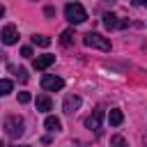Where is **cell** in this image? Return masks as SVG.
<instances>
[{"mask_svg":"<svg viewBox=\"0 0 147 147\" xmlns=\"http://www.w3.org/2000/svg\"><path fill=\"white\" fill-rule=\"evenodd\" d=\"M142 145H145V147H147V136H142Z\"/></svg>","mask_w":147,"mask_h":147,"instance_id":"obj_22","label":"cell"},{"mask_svg":"<svg viewBox=\"0 0 147 147\" xmlns=\"http://www.w3.org/2000/svg\"><path fill=\"white\" fill-rule=\"evenodd\" d=\"M64 18H67L69 23L78 25V23L87 21V11H85V7H83L80 2H69V5L64 7Z\"/></svg>","mask_w":147,"mask_h":147,"instance_id":"obj_1","label":"cell"},{"mask_svg":"<svg viewBox=\"0 0 147 147\" xmlns=\"http://www.w3.org/2000/svg\"><path fill=\"white\" fill-rule=\"evenodd\" d=\"M113 2H115V0H106V5H113Z\"/></svg>","mask_w":147,"mask_h":147,"instance_id":"obj_23","label":"cell"},{"mask_svg":"<svg viewBox=\"0 0 147 147\" xmlns=\"http://www.w3.org/2000/svg\"><path fill=\"white\" fill-rule=\"evenodd\" d=\"M9 69H11V71L18 76V80H21V83H25V80H28V71H25L23 67H18V69H16V67H9Z\"/></svg>","mask_w":147,"mask_h":147,"instance_id":"obj_15","label":"cell"},{"mask_svg":"<svg viewBox=\"0 0 147 147\" xmlns=\"http://www.w3.org/2000/svg\"><path fill=\"white\" fill-rule=\"evenodd\" d=\"M5 131H7L9 138H21V136H23V117L9 115V117L5 119Z\"/></svg>","mask_w":147,"mask_h":147,"instance_id":"obj_3","label":"cell"},{"mask_svg":"<svg viewBox=\"0 0 147 147\" xmlns=\"http://www.w3.org/2000/svg\"><path fill=\"white\" fill-rule=\"evenodd\" d=\"M18 101H21V103H30V101H32L30 92H18Z\"/></svg>","mask_w":147,"mask_h":147,"instance_id":"obj_18","label":"cell"},{"mask_svg":"<svg viewBox=\"0 0 147 147\" xmlns=\"http://www.w3.org/2000/svg\"><path fill=\"white\" fill-rule=\"evenodd\" d=\"M71 37H74V30H64V32H62V39H60L62 46H69V44H71Z\"/></svg>","mask_w":147,"mask_h":147,"instance_id":"obj_17","label":"cell"},{"mask_svg":"<svg viewBox=\"0 0 147 147\" xmlns=\"http://www.w3.org/2000/svg\"><path fill=\"white\" fill-rule=\"evenodd\" d=\"M11 90H14V83L7 80V78H2V80H0V96H7Z\"/></svg>","mask_w":147,"mask_h":147,"instance_id":"obj_13","label":"cell"},{"mask_svg":"<svg viewBox=\"0 0 147 147\" xmlns=\"http://www.w3.org/2000/svg\"><path fill=\"white\" fill-rule=\"evenodd\" d=\"M32 44H37V46H44V48H46V46L51 44V39H48L46 34H34V37H32Z\"/></svg>","mask_w":147,"mask_h":147,"instance_id":"obj_14","label":"cell"},{"mask_svg":"<svg viewBox=\"0 0 147 147\" xmlns=\"http://www.w3.org/2000/svg\"><path fill=\"white\" fill-rule=\"evenodd\" d=\"M136 7H147V0H133Z\"/></svg>","mask_w":147,"mask_h":147,"instance_id":"obj_20","label":"cell"},{"mask_svg":"<svg viewBox=\"0 0 147 147\" xmlns=\"http://www.w3.org/2000/svg\"><path fill=\"white\" fill-rule=\"evenodd\" d=\"M21 147H30V145H21Z\"/></svg>","mask_w":147,"mask_h":147,"instance_id":"obj_24","label":"cell"},{"mask_svg":"<svg viewBox=\"0 0 147 147\" xmlns=\"http://www.w3.org/2000/svg\"><path fill=\"white\" fill-rule=\"evenodd\" d=\"M41 87H44L46 92H57V90H62V87H64V80H62L60 76L44 74V76H41Z\"/></svg>","mask_w":147,"mask_h":147,"instance_id":"obj_4","label":"cell"},{"mask_svg":"<svg viewBox=\"0 0 147 147\" xmlns=\"http://www.w3.org/2000/svg\"><path fill=\"white\" fill-rule=\"evenodd\" d=\"M2 14H5V7H2V5H0V18H2Z\"/></svg>","mask_w":147,"mask_h":147,"instance_id":"obj_21","label":"cell"},{"mask_svg":"<svg viewBox=\"0 0 147 147\" xmlns=\"http://www.w3.org/2000/svg\"><path fill=\"white\" fill-rule=\"evenodd\" d=\"M51 108H53L51 99H48L46 94H39V96H37V110H41V113H48Z\"/></svg>","mask_w":147,"mask_h":147,"instance_id":"obj_10","label":"cell"},{"mask_svg":"<svg viewBox=\"0 0 147 147\" xmlns=\"http://www.w3.org/2000/svg\"><path fill=\"white\" fill-rule=\"evenodd\" d=\"M44 126H46V129H48L51 133H55V131H60V129H62V122H60L57 117L48 115V117H46V122H44Z\"/></svg>","mask_w":147,"mask_h":147,"instance_id":"obj_11","label":"cell"},{"mask_svg":"<svg viewBox=\"0 0 147 147\" xmlns=\"http://www.w3.org/2000/svg\"><path fill=\"white\" fill-rule=\"evenodd\" d=\"M108 119H110V124H113V126H119V124H122V119H124V115H122V110H119V108H113V110H110V115H108Z\"/></svg>","mask_w":147,"mask_h":147,"instance_id":"obj_12","label":"cell"},{"mask_svg":"<svg viewBox=\"0 0 147 147\" xmlns=\"http://www.w3.org/2000/svg\"><path fill=\"white\" fill-rule=\"evenodd\" d=\"M21 55H23V57H32V48H30V46H23V48H21Z\"/></svg>","mask_w":147,"mask_h":147,"instance_id":"obj_19","label":"cell"},{"mask_svg":"<svg viewBox=\"0 0 147 147\" xmlns=\"http://www.w3.org/2000/svg\"><path fill=\"white\" fill-rule=\"evenodd\" d=\"M101 119H103V108H94V110H92V115L85 119V126H87L90 131L99 133V131H101Z\"/></svg>","mask_w":147,"mask_h":147,"instance_id":"obj_5","label":"cell"},{"mask_svg":"<svg viewBox=\"0 0 147 147\" xmlns=\"http://www.w3.org/2000/svg\"><path fill=\"white\" fill-rule=\"evenodd\" d=\"M0 39H2V44H7V46L16 44V41H18V32H16V25L7 23V25L2 28V32H0Z\"/></svg>","mask_w":147,"mask_h":147,"instance_id":"obj_6","label":"cell"},{"mask_svg":"<svg viewBox=\"0 0 147 147\" xmlns=\"http://www.w3.org/2000/svg\"><path fill=\"white\" fill-rule=\"evenodd\" d=\"M110 147H126V140L122 136H113L110 138Z\"/></svg>","mask_w":147,"mask_h":147,"instance_id":"obj_16","label":"cell"},{"mask_svg":"<svg viewBox=\"0 0 147 147\" xmlns=\"http://www.w3.org/2000/svg\"><path fill=\"white\" fill-rule=\"evenodd\" d=\"M53 62H55V55H37V57L32 60V64H34V69H37V71L48 69Z\"/></svg>","mask_w":147,"mask_h":147,"instance_id":"obj_9","label":"cell"},{"mask_svg":"<svg viewBox=\"0 0 147 147\" xmlns=\"http://www.w3.org/2000/svg\"><path fill=\"white\" fill-rule=\"evenodd\" d=\"M78 108H80V96H78V94H69V96H64L62 110H64L67 115H74Z\"/></svg>","mask_w":147,"mask_h":147,"instance_id":"obj_8","label":"cell"},{"mask_svg":"<svg viewBox=\"0 0 147 147\" xmlns=\"http://www.w3.org/2000/svg\"><path fill=\"white\" fill-rule=\"evenodd\" d=\"M103 25H106V30H117V28H126L129 21H122L115 14H103Z\"/></svg>","mask_w":147,"mask_h":147,"instance_id":"obj_7","label":"cell"},{"mask_svg":"<svg viewBox=\"0 0 147 147\" xmlns=\"http://www.w3.org/2000/svg\"><path fill=\"white\" fill-rule=\"evenodd\" d=\"M83 44L85 46H90V48H99V51H110V41L106 39V37H101L99 32H87L85 37H83Z\"/></svg>","mask_w":147,"mask_h":147,"instance_id":"obj_2","label":"cell"}]
</instances>
